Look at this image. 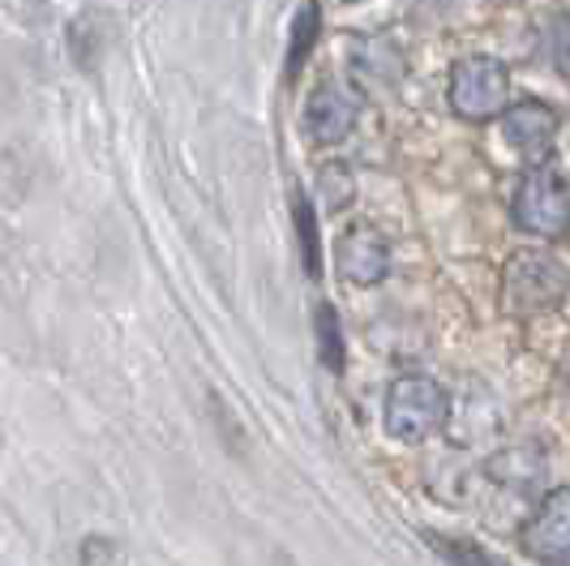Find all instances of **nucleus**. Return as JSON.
Returning <instances> with one entry per match:
<instances>
[{
	"instance_id": "1",
	"label": "nucleus",
	"mask_w": 570,
	"mask_h": 566,
	"mask_svg": "<svg viewBox=\"0 0 570 566\" xmlns=\"http://www.w3.org/2000/svg\"><path fill=\"white\" fill-rule=\"evenodd\" d=\"M567 292L570 266L549 250H514L502 266V305L519 318L558 310Z\"/></svg>"
},
{
	"instance_id": "2",
	"label": "nucleus",
	"mask_w": 570,
	"mask_h": 566,
	"mask_svg": "<svg viewBox=\"0 0 570 566\" xmlns=\"http://www.w3.org/2000/svg\"><path fill=\"white\" fill-rule=\"evenodd\" d=\"M451 417V396L442 391V382L433 378H421V373H407V378H395L391 391H386V403H382V424L395 442H425L433 438Z\"/></svg>"
},
{
	"instance_id": "3",
	"label": "nucleus",
	"mask_w": 570,
	"mask_h": 566,
	"mask_svg": "<svg viewBox=\"0 0 570 566\" xmlns=\"http://www.w3.org/2000/svg\"><path fill=\"white\" fill-rule=\"evenodd\" d=\"M511 215L528 236H544V241L570 236V189L562 172L553 164H532L514 189Z\"/></svg>"
},
{
	"instance_id": "4",
	"label": "nucleus",
	"mask_w": 570,
	"mask_h": 566,
	"mask_svg": "<svg viewBox=\"0 0 570 566\" xmlns=\"http://www.w3.org/2000/svg\"><path fill=\"white\" fill-rule=\"evenodd\" d=\"M451 108L463 120H493L507 116L511 104V74L493 57H463L451 69Z\"/></svg>"
},
{
	"instance_id": "5",
	"label": "nucleus",
	"mask_w": 570,
	"mask_h": 566,
	"mask_svg": "<svg viewBox=\"0 0 570 566\" xmlns=\"http://www.w3.org/2000/svg\"><path fill=\"white\" fill-rule=\"evenodd\" d=\"M519 549L541 566H570V485L549 489L519 528Z\"/></svg>"
},
{
	"instance_id": "6",
	"label": "nucleus",
	"mask_w": 570,
	"mask_h": 566,
	"mask_svg": "<svg viewBox=\"0 0 570 566\" xmlns=\"http://www.w3.org/2000/svg\"><path fill=\"white\" fill-rule=\"evenodd\" d=\"M356 120H361V95L347 82L326 78V82H317L309 90V99H305V129H309L314 142H322V146L343 142L356 129Z\"/></svg>"
},
{
	"instance_id": "7",
	"label": "nucleus",
	"mask_w": 570,
	"mask_h": 566,
	"mask_svg": "<svg viewBox=\"0 0 570 566\" xmlns=\"http://www.w3.org/2000/svg\"><path fill=\"white\" fill-rule=\"evenodd\" d=\"M335 262H340V275L347 283L373 287V283L386 280V271H391V245H386V236L373 224L356 219V224H347L340 232V241H335Z\"/></svg>"
},
{
	"instance_id": "8",
	"label": "nucleus",
	"mask_w": 570,
	"mask_h": 566,
	"mask_svg": "<svg viewBox=\"0 0 570 566\" xmlns=\"http://www.w3.org/2000/svg\"><path fill=\"white\" fill-rule=\"evenodd\" d=\"M558 129H562L558 113L549 104H537V99H519L511 113L502 116V138H507V146L519 150L523 159H537V164L553 150Z\"/></svg>"
},
{
	"instance_id": "9",
	"label": "nucleus",
	"mask_w": 570,
	"mask_h": 566,
	"mask_svg": "<svg viewBox=\"0 0 570 566\" xmlns=\"http://www.w3.org/2000/svg\"><path fill=\"white\" fill-rule=\"evenodd\" d=\"M549 459L541 455V447H511L498 459H489V477L498 485H514V489H532L537 477H544Z\"/></svg>"
},
{
	"instance_id": "10",
	"label": "nucleus",
	"mask_w": 570,
	"mask_h": 566,
	"mask_svg": "<svg viewBox=\"0 0 570 566\" xmlns=\"http://www.w3.org/2000/svg\"><path fill=\"white\" fill-rule=\"evenodd\" d=\"M314 331H317V357H322V365L331 369V373H343V326L335 305H326V301L317 305Z\"/></svg>"
},
{
	"instance_id": "11",
	"label": "nucleus",
	"mask_w": 570,
	"mask_h": 566,
	"mask_svg": "<svg viewBox=\"0 0 570 566\" xmlns=\"http://www.w3.org/2000/svg\"><path fill=\"white\" fill-rule=\"evenodd\" d=\"M317 22H322L317 4H305V9H296V22H292V43H287V78H296V74H301V65H305V57L314 52Z\"/></svg>"
},
{
	"instance_id": "12",
	"label": "nucleus",
	"mask_w": 570,
	"mask_h": 566,
	"mask_svg": "<svg viewBox=\"0 0 570 566\" xmlns=\"http://www.w3.org/2000/svg\"><path fill=\"white\" fill-rule=\"evenodd\" d=\"M296 227H301V257H305V275H322V257H317V215L314 202H296Z\"/></svg>"
},
{
	"instance_id": "13",
	"label": "nucleus",
	"mask_w": 570,
	"mask_h": 566,
	"mask_svg": "<svg viewBox=\"0 0 570 566\" xmlns=\"http://www.w3.org/2000/svg\"><path fill=\"white\" fill-rule=\"evenodd\" d=\"M438 554H446L455 566H507L493 554H485L481 545H468V540H438Z\"/></svg>"
}]
</instances>
